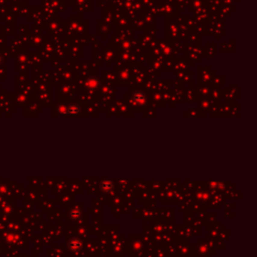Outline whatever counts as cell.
I'll return each instance as SVG.
<instances>
[{"instance_id":"1","label":"cell","mask_w":257,"mask_h":257,"mask_svg":"<svg viewBox=\"0 0 257 257\" xmlns=\"http://www.w3.org/2000/svg\"><path fill=\"white\" fill-rule=\"evenodd\" d=\"M68 112H70V113H76L79 112V107L76 106V104H73V106L70 107V109H68Z\"/></svg>"}]
</instances>
